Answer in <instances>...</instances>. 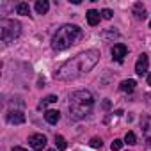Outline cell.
<instances>
[{
	"instance_id": "603a6c76",
	"label": "cell",
	"mask_w": 151,
	"mask_h": 151,
	"mask_svg": "<svg viewBox=\"0 0 151 151\" xmlns=\"http://www.w3.org/2000/svg\"><path fill=\"white\" fill-rule=\"evenodd\" d=\"M14 105H18V107H23L25 103H23L20 98H18V101H14V98H13V100H11V107H14Z\"/></svg>"
},
{
	"instance_id": "3957f363",
	"label": "cell",
	"mask_w": 151,
	"mask_h": 151,
	"mask_svg": "<svg viewBox=\"0 0 151 151\" xmlns=\"http://www.w3.org/2000/svg\"><path fill=\"white\" fill-rule=\"evenodd\" d=\"M82 36H84V32H82V29L78 25L66 23V25L59 27L57 32L53 34V37H52V48L55 52L68 50L71 45H75L77 41H80Z\"/></svg>"
},
{
	"instance_id": "2e32d148",
	"label": "cell",
	"mask_w": 151,
	"mask_h": 151,
	"mask_svg": "<svg viewBox=\"0 0 151 151\" xmlns=\"http://www.w3.org/2000/svg\"><path fill=\"white\" fill-rule=\"evenodd\" d=\"M55 144H57V149H59V151H66V147H68L66 139H64L62 135H57V137H55Z\"/></svg>"
},
{
	"instance_id": "30bf717a",
	"label": "cell",
	"mask_w": 151,
	"mask_h": 151,
	"mask_svg": "<svg viewBox=\"0 0 151 151\" xmlns=\"http://www.w3.org/2000/svg\"><path fill=\"white\" fill-rule=\"evenodd\" d=\"M87 23L91 25V27H94V25H98L100 23V20H101V13H98V11H94V9H91V11H87Z\"/></svg>"
},
{
	"instance_id": "44dd1931",
	"label": "cell",
	"mask_w": 151,
	"mask_h": 151,
	"mask_svg": "<svg viewBox=\"0 0 151 151\" xmlns=\"http://www.w3.org/2000/svg\"><path fill=\"white\" fill-rule=\"evenodd\" d=\"M89 144H91L93 147H101V146H103V142H101V139H98V137H93Z\"/></svg>"
},
{
	"instance_id": "cb8c5ba5",
	"label": "cell",
	"mask_w": 151,
	"mask_h": 151,
	"mask_svg": "<svg viewBox=\"0 0 151 151\" xmlns=\"http://www.w3.org/2000/svg\"><path fill=\"white\" fill-rule=\"evenodd\" d=\"M103 109H105V110H109V109H110V101H109V100H105V101H103Z\"/></svg>"
},
{
	"instance_id": "9c48e42d",
	"label": "cell",
	"mask_w": 151,
	"mask_h": 151,
	"mask_svg": "<svg viewBox=\"0 0 151 151\" xmlns=\"http://www.w3.org/2000/svg\"><path fill=\"white\" fill-rule=\"evenodd\" d=\"M7 121H9L11 124H23V123H25V114H23L22 110H9Z\"/></svg>"
},
{
	"instance_id": "8992f818",
	"label": "cell",
	"mask_w": 151,
	"mask_h": 151,
	"mask_svg": "<svg viewBox=\"0 0 151 151\" xmlns=\"http://www.w3.org/2000/svg\"><path fill=\"white\" fill-rule=\"evenodd\" d=\"M140 130H142V135H144L147 146H151V116L140 117Z\"/></svg>"
},
{
	"instance_id": "7402d4cb",
	"label": "cell",
	"mask_w": 151,
	"mask_h": 151,
	"mask_svg": "<svg viewBox=\"0 0 151 151\" xmlns=\"http://www.w3.org/2000/svg\"><path fill=\"white\" fill-rule=\"evenodd\" d=\"M112 14H114V13H112L110 9H103V11H101V18H105V20H110Z\"/></svg>"
},
{
	"instance_id": "7a4b0ae2",
	"label": "cell",
	"mask_w": 151,
	"mask_h": 151,
	"mask_svg": "<svg viewBox=\"0 0 151 151\" xmlns=\"http://www.w3.org/2000/svg\"><path fill=\"white\" fill-rule=\"evenodd\" d=\"M94 107V98L89 91H75L69 96V117L75 121L86 119Z\"/></svg>"
},
{
	"instance_id": "8fae6325",
	"label": "cell",
	"mask_w": 151,
	"mask_h": 151,
	"mask_svg": "<svg viewBox=\"0 0 151 151\" xmlns=\"http://www.w3.org/2000/svg\"><path fill=\"white\" fill-rule=\"evenodd\" d=\"M45 119H46V123H50V124H57L59 119H60V112H59V110H46V112H45Z\"/></svg>"
},
{
	"instance_id": "d6986e66",
	"label": "cell",
	"mask_w": 151,
	"mask_h": 151,
	"mask_svg": "<svg viewBox=\"0 0 151 151\" xmlns=\"http://www.w3.org/2000/svg\"><path fill=\"white\" fill-rule=\"evenodd\" d=\"M124 142H126V144H137V137H135V133H133V132H128V133L124 135Z\"/></svg>"
},
{
	"instance_id": "4fadbf2b",
	"label": "cell",
	"mask_w": 151,
	"mask_h": 151,
	"mask_svg": "<svg viewBox=\"0 0 151 151\" xmlns=\"http://www.w3.org/2000/svg\"><path fill=\"white\" fill-rule=\"evenodd\" d=\"M133 14H135V18H137V20H146V16H147V13H146L144 6H142L140 2H137V4L133 6Z\"/></svg>"
},
{
	"instance_id": "6da1fadb",
	"label": "cell",
	"mask_w": 151,
	"mask_h": 151,
	"mask_svg": "<svg viewBox=\"0 0 151 151\" xmlns=\"http://www.w3.org/2000/svg\"><path fill=\"white\" fill-rule=\"evenodd\" d=\"M100 52L98 50H86L82 53H78L77 57H73L69 60H66L64 64L59 66V69L55 71L53 77L57 80H75L78 78L80 75L89 73L100 60Z\"/></svg>"
},
{
	"instance_id": "5b68a950",
	"label": "cell",
	"mask_w": 151,
	"mask_h": 151,
	"mask_svg": "<svg viewBox=\"0 0 151 151\" xmlns=\"http://www.w3.org/2000/svg\"><path fill=\"white\" fill-rule=\"evenodd\" d=\"M29 144H30L32 149L39 151V149L46 147V137H45L43 133H32V135L29 137Z\"/></svg>"
},
{
	"instance_id": "277c9868",
	"label": "cell",
	"mask_w": 151,
	"mask_h": 151,
	"mask_svg": "<svg viewBox=\"0 0 151 151\" xmlns=\"http://www.w3.org/2000/svg\"><path fill=\"white\" fill-rule=\"evenodd\" d=\"M20 34H22L20 22L11 20V18H2V20H0V37H2V41L6 45L7 43H13Z\"/></svg>"
},
{
	"instance_id": "5bb4252c",
	"label": "cell",
	"mask_w": 151,
	"mask_h": 151,
	"mask_svg": "<svg viewBox=\"0 0 151 151\" xmlns=\"http://www.w3.org/2000/svg\"><path fill=\"white\" fill-rule=\"evenodd\" d=\"M48 9H50L48 0H37V2H36V11H37V14H46Z\"/></svg>"
},
{
	"instance_id": "ba28073f",
	"label": "cell",
	"mask_w": 151,
	"mask_h": 151,
	"mask_svg": "<svg viewBox=\"0 0 151 151\" xmlns=\"http://www.w3.org/2000/svg\"><path fill=\"white\" fill-rule=\"evenodd\" d=\"M147 66H149V59L146 53H140L137 62H135V73L137 75H146L147 73Z\"/></svg>"
},
{
	"instance_id": "83f0119b",
	"label": "cell",
	"mask_w": 151,
	"mask_h": 151,
	"mask_svg": "<svg viewBox=\"0 0 151 151\" xmlns=\"http://www.w3.org/2000/svg\"><path fill=\"white\" fill-rule=\"evenodd\" d=\"M149 29H151V22H149Z\"/></svg>"
},
{
	"instance_id": "ffe728a7",
	"label": "cell",
	"mask_w": 151,
	"mask_h": 151,
	"mask_svg": "<svg viewBox=\"0 0 151 151\" xmlns=\"http://www.w3.org/2000/svg\"><path fill=\"white\" fill-rule=\"evenodd\" d=\"M123 144H124L123 140H119V139H116V140H114V142L110 144V149H112V151H119V149L123 147Z\"/></svg>"
},
{
	"instance_id": "d4e9b609",
	"label": "cell",
	"mask_w": 151,
	"mask_h": 151,
	"mask_svg": "<svg viewBox=\"0 0 151 151\" xmlns=\"http://www.w3.org/2000/svg\"><path fill=\"white\" fill-rule=\"evenodd\" d=\"M13 151H27V149H23V147H20V146H16V147H13Z\"/></svg>"
},
{
	"instance_id": "e0dca14e",
	"label": "cell",
	"mask_w": 151,
	"mask_h": 151,
	"mask_svg": "<svg viewBox=\"0 0 151 151\" xmlns=\"http://www.w3.org/2000/svg\"><path fill=\"white\" fill-rule=\"evenodd\" d=\"M57 100H59V98H57L55 94H50V96H46V98H45V100L39 103V109H45L48 103H57Z\"/></svg>"
},
{
	"instance_id": "484cf974",
	"label": "cell",
	"mask_w": 151,
	"mask_h": 151,
	"mask_svg": "<svg viewBox=\"0 0 151 151\" xmlns=\"http://www.w3.org/2000/svg\"><path fill=\"white\" fill-rule=\"evenodd\" d=\"M147 84L151 86V75H147Z\"/></svg>"
},
{
	"instance_id": "9a60e30c",
	"label": "cell",
	"mask_w": 151,
	"mask_h": 151,
	"mask_svg": "<svg viewBox=\"0 0 151 151\" xmlns=\"http://www.w3.org/2000/svg\"><path fill=\"white\" fill-rule=\"evenodd\" d=\"M16 13L22 14V16H29V14H30V7H29V4H25V2L18 4V6H16Z\"/></svg>"
},
{
	"instance_id": "7c38bea8",
	"label": "cell",
	"mask_w": 151,
	"mask_h": 151,
	"mask_svg": "<svg viewBox=\"0 0 151 151\" xmlns=\"http://www.w3.org/2000/svg\"><path fill=\"white\" fill-rule=\"evenodd\" d=\"M135 86H137V82L132 80V78H128V80H123L119 84V91H123V93H133Z\"/></svg>"
},
{
	"instance_id": "ac0fdd59",
	"label": "cell",
	"mask_w": 151,
	"mask_h": 151,
	"mask_svg": "<svg viewBox=\"0 0 151 151\" xmlns=\"http://www.w3.org/2000/svg\"><path fill=\"white\" fill-rule=\"evenodd\" d=\"M117 37H119V32L114 29H109L107 32H103V39H117Z\"/></svg>"
},
{
	"instance_id": "4316f807",
	"label": "cell",
	"mask_w": 151,
	"mask_h": 151,
	"mask_svg": "<svg viewBox=\"0 0 151 151\" xmlns=\"http://www.w3.org/2000/svg\"><path fill=\"white\" fill-rule=\"evenodd\" d=\"M48 151H55V149H48Z\"/></svg>"
},
{
	"instance_id": "52a82bcc",
	"label": "cell",
	"mask_w": 151,
	"mask_h": 151,
	"mask_svg": "<svg viewBox=\"0 0 151 151\" xmlns=\"http://www.w3.org/2000/svg\"><path fill=\"white\" fill-rule=\"evenodd\" d=\"M126 53H128V48H126V45H123V43H117V45H114L112 46V59L116 60V62H123L124 60V57H126Z\"/></svg>"
}]
</instances>
